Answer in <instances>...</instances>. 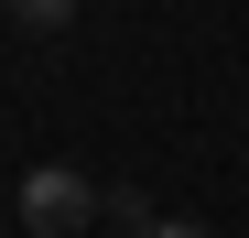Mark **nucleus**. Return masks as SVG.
<instances>
[{
    "label": "nucleus",
    "mask_w": 249,
    "mask_h": 238,
    "mask_svg": "<svg viewBox=\"0 0 249 238\" xmlns=\"http://www.w3.org/2000/svg\"><path fill=\"white\" fill-rule=\"evenodd\" d=\"M141 238H206V227H141Z\"/></svg>",
    "instance_id": "obj_3"
},
{
    "label": "nucleus",
    "mask_w": 249,
    "mask_h": 238,
    "mask_svg": "<svg viewBox=\"0 0 249 238\" xmlns=\"http://www.w3.org/2000/svg\"><path fill=\"white\" fill-rule=\"evenodd\" d=\"M22 217H33V238H87L98 184L76 173V163H33V173H22Z\"/></svg>",
    "instance_id": "obj_1"
},
{
    "label": "nucleus",
    "mask_w": 249,
    "mask_h": 238,
    "mask_svg": "<svg viewBox=\"0 0 249 238\" xmlns=\"http://www.w3.org/2000/svg\"><path fill=\"white\" fill-rule=\"evenodd\" d=\"M65 11H76V0H11V22H33V33H54Z\"/></svg>",
    "instance_id": "obj_2"
}]
</instances>
